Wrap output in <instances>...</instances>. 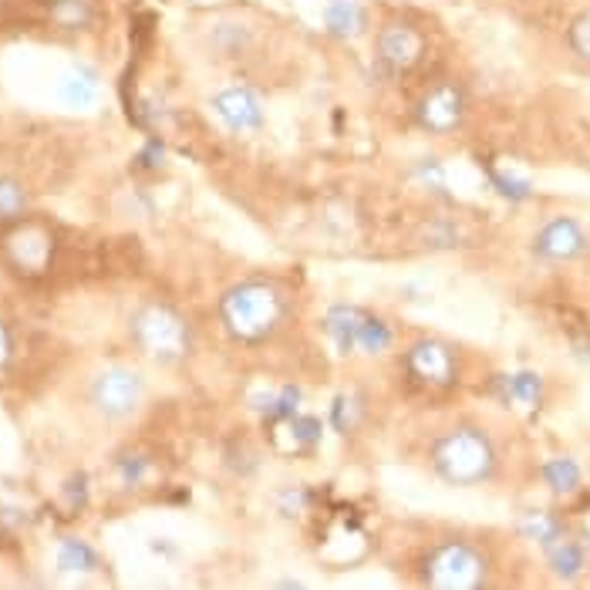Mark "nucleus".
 I'll return each instance as SVG.
<instances>
[{"label":"nucleus","mask_w":590,"mask_h":590,"mask_svg":"<svg viewBox=\"0 0 590 590\" xmlns=\"http://www.w3.org/2000/svg\"><path fill=\"white\" fill-rule=\"evenodd\" d=\"M392 328L382 321V318H375V314H364V321H361V331H358V351H364V354H385L389 348H392Z\"/></svg>","instance_id":"4be33fe9"},{"label":"nucleus","mask_w":590,"mask_h":590,"mask_svg":"<svg viewBox=\"0 0 590 590\" xmlns=\"http://www.w3.org/2000/svg\"><path fill=\"white\" fill-rule=\"evenodd\" d=\"M534 250H537V257H544L550 263H567L587 250V234L573 216H553L550 224L540 227Z\"/></svg>","instance_id":"9b49d317"},{"label":"nucleus","mask_w":590,"mask_h":590,"mask_svg":"<svg viewBox=\"0 0 590 590\" xmlns=\"http://www.w3.org/2000/svg\"><path fill=\"white\" fill-rule=\"evenodd\" d=\"M324 28L338 41H351L368 28V8L361 0H331L324 8Z\"/></svg>","instance_id":"f8f14e48"},{"label":"nucleus","mask_w":590,"mask_h":590,"mask_svg":"<svg viewBox=\"0 0 590 590\" xmlns=\"http://www.w3.org/2000/svg\"><path fill=\"white\" fill-rule=\"evenodd\" d=\"M213 112H216L219 122H224L237 135L257 132L263 125V105H260L257 92L247 89V85H230L224 92H216L213 95Z\"/></svg>","instance_id":"9d476101"},{"label":"nucleus","mask_w":590,"mask_h":590,"mask_svg":"<svg viewBox=\"0 0 590 590\" xmlns=\"http://www.w3.org/2000/svg\"><path fill=\"white\" fill-rule=\"evenodd\" d=\"M364 314H368V311L348 308V304H338V308L328 311V318H324V334L331 338V344L338 348V354L358 351V331H361Z\"/></svg>","instance_id":"ddd939ff"},{"label":"nucleus","mask_w":590,"mask_h":590,"mask_svg":"<svg viewBox=\"0 0 590 590\" xmlns=\"http://www.w3.org/2000/svg\"><path fill=\"white\" fill-rule=\"evenodd\" d=\"M361 415H364V412H361V398H358V395H338V398H334V408H331V428L341 432V435H348V432L358 428Z\"/></svg>","instance_id":"5701e85b"},{"label":"nucleus","mask_w":590,"mask_h":590,"mask_svg":"<svg viewBox=\"0 0 590 590\" xmlns=\"http://www.w3.org/2000/svg\"><path fill=\"white\" fill-rule=\"evenodd\" d=\"M463 118H466V92L456 82L432 85L415 105V122L425 132H456Z\"/></svg>","instance_id":"0eeeda50"},{"label":"nucleus","mask_w":590,"mask_h":590,"mask_svg":"<svg viewBox=\"0 0 590 590\" xmlns=\"http://www.w3.org/2000/svg\"><path fill=\"white\" fill-rule=\"evenodd\" d=\"M142 163H149L145 169H156L163 163V149H159V142H149V149L142 153Z\"/></svg>","instance_id":"c85d7f7f"},{"label":"nucleus","mask_w":590,"mask_h":590,"mask_svg":"<svg viewBox=\"0 0 590 590\" xmlns=\"http://www.w3.org/2000/svg\"><path fill=\"white\" fill-rule=\"evenodd\" d=\"M58 567H61L64 573H89V570L99 567V557H95V550H92L85 540L64 537V540L58 544Z\"/></svg>","instance_id":"6ab92c4d"},{"label":"nucleus","mask_w":590,"mask_h":590,"mask_svg":"<svg viewBox=\"0 0 590 590\" xmlns=\"http://www.w3.org/2000/svg\"><path fill=\"white\" fill-rule=\"evenodd\" d=\"M301 402H304L301 389L283 385L280 392H263V395H257V398H253V412L263 415V418L273 425V422L298 418V415H301Z\"/></svg>","instance_id":"dca6fc26"},{"label":"nucleus","mask_w":590,"mask_h":590,"mask_svg":"<svg viewBox=\"0 0 590 590\" xmlns=\"http://www.w3.org/2000/svg\"><path fill=\"white\" fill-rule=\"evenodd\" d=\"M28 206V193L14 179H0V219H18Z\"/></svg>","instance_id":"b1692460"},{"label":"nucleus","mask_w":590,"mask_h":590,"mask_svg":"<svg viewBox=\"0 0 590 590\" xmlns=\"http://www.w3.org/2000/svg\"><path fill=\"white\" fill-rule=\"evenodd\" d=\"M489 183L496 186L499 196L513 199V203H520V199H530V183L520 179V176H513V173H503V169H489Z\"/></svg>","instance_id":"393cba45"},{"label":"nucleus","mask_w":590,"mask_h":590,"mask_svg":"<svg viewBox=\"0 0 590 590\" xmlns=\"http://www.w3.org/2000/svg\"><path fill=\"white\" fill-rule=\"evenodd\" d=\"M4 253L11 260V267L18 273H44L48 263H51V253H54V240L44 227L38 224H21L11 230V237L4 240Z\"/></svg>","instance_id":"1a4fd4ad"},{"label":"nucleus","mask_w":590,"mask_h":590,"mask_svg":"<svg viewBox=\"0 0 590 590\" xmlns=\"http://www.w3.org/2000/svg\"><path fill=\"white\" fill-rule=\"evenodd\" d=\"M583 563H587V557H583V547H580V544H573V540H557V544L550 547V570H553L560 580L580 577Z\"/></svg>","instance_id":"412c9836"},{"label":"nucleus","mask_w":590,"mask_h":590,"mask_svg":"<svg viewBox=\"0 0 590 590\" xmlns=\"http://www.w3.org/2000/svg\"><path fill=\"white\" fill-rule=\"evenodd\" d=\"M118 473H122V479H125V486H142V479H145V473H149V459H142V456H125L122 463H118Z\"/></svg>","instance_id":"bb28decb"},{"label":"nucleus","mask_w":590,"mask_h":590,"mask_svg":"<svg viewBox=\"0 0 590 590\" xmlns=\"http://www.w3.org/2000/svg\"><path fill=\"white\" fill-rule=\"evenodd\" d=\"M219 318H224V328L230 331V338L244 344H257V341H267L283 324L287 301L280 287H273L270 280H244L224 293Z\"/></svg>","instance_id":"f257e3e1"},{"label":"nucleus","mask_w":590,"mask_h":590,"mask_svg":"<svg viewBox=\"0 0 590 590\" xmlns=\"http://www.w3.org/2000/svg\"><path fill=\"white\" fill-rule=\"evenodd\" d=\"M11 354H14V341H11V331H8V324L0 321V368H4V364L11 361Z\"/></svg>","instance_id":"cd10ccee"},{"label":"nucleus","mask_w":590,"mask_h":590,"mask_svg":"<svg viewBox=\"0 0 590 590\" xmlns=\"http://www.w3.org/2000/svg\"><path fill=\"white\" fill-rule=\"evenodd\" d=\"M405 368H408V375L428 389H449L459 375V361L453 354L449 344H442V341H415L405 354Z\"/></svg>","instance_id":"423d86ee"},{"label":"nucleus","mask_w":590,"mask_h":590,"mask_svg":"<svg viewBox=\"0 0 590 590\" xmlns=\"http://www.w3.org/2000/svg\"><path fill=\"white\" fill-rule=\"evenodd\" d=\"M435 473L453 486H476L486 483L496 469V449L486 432L473 425H459L435 438L432 446Z\"/></svg>","instance_id":"f03ea898"},{"label":"nucleus","mask_w":590,"mask_h":590,"mask_svg":"<svg viewBox=\"0 0 590 590\" xmlns=\"http://www.w3.org/2000/svg\"><path fill=\"white\" fill-rule=\"evenodd\" d=\"M544 479H547V486L557 493V496H570V493H577L580 489V466L573 463V459H567V456H557V459H550L547 466H544Z\"/></svg>","instance_id":"aec40b11"},{"label":"nucleus","mask_w":590,"mask_h":590,"mask_svg":"<svg viewBox=\"0 0 590 590\" xmlns=\"http://www.w3.org/2000/svg\"><path fill=\"white\" fill-rule=\"evenodd\" d=\"M375 54L389 75H408V71H415L425 58V38L418 28L405 21H392L379 31Z\"/></svg>","instance_id":"39448f33"},{"label":"nucleus","mask_w":590,"mask_h":590,"mask_svg":"<svg viewBox=\"0 0 590 590\" xmlns=\"http://www.w3.org/2000/svg\"><path fill=\"white\" fill-rule=\"evenodd\" d=\"M496 392L503 395L506 405H520V408H537L544 398V382L534 372H516L496 379Z\"/></svg>","instance_id":"2eb2a0df"},{"label":"nucleus","mask_w":590,"mask_h":590,"mask_svg":"<svg viewBox=\"0 0 590 590\" xmlns=\"http://www.w3.org/2000/svg\"><path fill=\"white\" fill-rule=\"evenodd\" d=\"M132 334L138 348L156 361H183L189 351V324L166 304H145L132 318Z\"/></svg>","instance_id":"20e7f679"},{"label":"nucleus","mask_w":590,"mask_h":590,"mask_svg":"<svg viewBox=\"0 0 590 590\" xmlns=\"http://www.w3.org/2000/svg\"><path fill=\"white\" fill-rule=\"evenodd\" d=\"M92 402L102 415L125 418L142 402V379L135 372H128V368H108V372L99 375L92 385Z\"/></svg>","instance_id":"6e6552de"},{"label":"nucleus","mask_w":590,"mask_h":590,"mask_svg":"<svg viewBox=\"0 0 590 590\" xmlns=\"http://www.w3.org/2000/svg\"><path fill=\"white\" fill-rule=\"evenodd\" d=\"M48 14L61 31H85L95 21V0H51Z\"/></svg>","instance_id":"f3484780"},{"label":"nucleus","mask_w":590,"mask_h":590,"mask_svg":"<svg viewBox=\"0 0 590 590\" xmlns=\"http://www.w3.org/2000/svg\"><path fill=\"white\" fill-rule=\"evenodd\" d=\"M570 44H573V51H577L583 61H590V11L580 14V18L570 24Z\"/></svg>","instance_id":"a878e982"},{"label":"nucleus","mask_w":590,"mask_h":590,"mask_svg":"<svg viewBox=\"0 0 590 590\" xmlns=\"http://www.w3.org/2000/svg\"><path fill=\"white\" fill-rule=\"evenodd\" d=\"M99 89H102L99 75H95L92 68H85V64H75V68H71L68 75L58 82V95H61V102L71 105V108H89V105H95Z\"/></svg>","instance_id":"4468645a"},{"label":"nucleus","mask_w":590,"mask_h":590,"mask_svg":"<svg viewBox=\"0 0 590 590\" xmlns=\"http://www.w3.org/2000/svg\"><path fill=\"white\" fill-rule=\"evenodd\" d=\"M520 534L537 544V547H553L557 540H563V524L557 520L553 513H527L524 524H520Z\"/></svg>","instance_id":"a211bd4d"},{"label":"nucleus","mask_w":590,"mask_h":590,"mask_svg":"<svg viewBox=\"0 0 590 590\" xmlns=\"http://www.w3.org/2000/svg\"><path fill=\"white\" fill-rule=\"evenodd\" d=\"M489 563L479 547L466 540H446L428 550L422 563V580L438 590H476L486 583Z\"/></svg>","instance_id":"7ed1b4c3"}]
</instances>
